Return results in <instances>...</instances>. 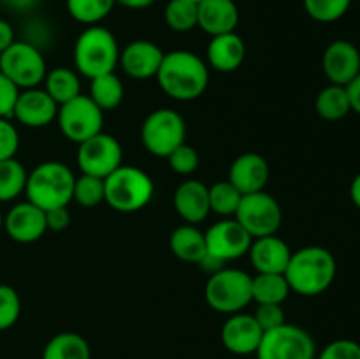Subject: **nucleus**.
<instances>
[{
	"label": "nucleus",
	"mask_w": 360,
	"mask_h": 359,
	"mask_svg": "<svg viewBox=\"0 0 360 359\" xmlns=\"http://www.w3.org/2000/svg\"><path fill=\"white\" fill-rule=\"evenodd\" d=\"M56 120H58L63 136L74 143L81 144L83 141L102 132L104 111L88 95L79 94L72 101L58 106Z\"/></svg>",
	"instance_id": "10"
},
{
	"label": "nucleus",
	"mask_w": 360,
	"mask_h": 359,
	"mask_svg": "<svg viewBox=\"0 0 360 359\" xmlns=\"http://www.w3.org/2000/svg\"><path fill=\"white\" fill-rule=\"evenodd\" d=\"M164 18L171 30L190 32L197 27V4L190 0H169Z\"/></svg>",
	"instance_id": "33"
},
{
	"label": "nucleus",
	"mask_w": 360,
	"mask_h": 359,
	"mask_svg": "<svg viewBox=\"0 0 360 359\" xmlns=\"http://www.w3.org/2000/svg\"><path fill=\"white\" fill-rule=\"evenodd\" d=\"M115 2L123 7H129V9H146V7H150L157 0H115Z\"/></svg>",
	"instance_id": "46"
},
{
	"label": "nucleus",
	"mask_w": 360,
	"mask_h": 359,
	"mask_svg": "<svg viewBox=\"0 0 360 359\" xmlns=\"http://www.w3.org/2000/svg\"><path fill=\"white\" fill-rule=\"evenodd\" d=\"M241 197L243 194L229 180L218 182L210 187V208L211 211L221 215V217L236 215L239 203H241Z\"/></svg>",
	"instance_id": "32"
},
{
	"label": "nucleus",
	"mask_w": 360,
	"mask_h": 359,
	"mask_svg": "<svg viewBox=\"0 0 360 359\" xmlns=\"http://www.w3.org/2000/svg\"><path fill=\"white\" fill-rule=\"evenodd\" d=\"M115 0H67V11L83 25H97L115 7Z\"/></svg>",
	"instance_id": "31"
},
{
	"label": "nucleus",
	"mask_w": 360,
	"mask_h": 359,
	"mask_svg": "<svg viewBox=\"0 0 360 359\" xmlns=\"http://www.w3.org/2000/svg\"><path fill=\"white\" fill-rule=\"evenodd\" d=\"M204 296L214 312L227 315L238 313L253 301L252 277L243 270L224 267L214 275H210Z\"/></svg>",
	"instance_id": "6"
},
{
	"label": "nucleus",
	"mask_w": 360,
	"mask_h": 359,
	"mask_svg": "<svg viewBox=\"0 0 360 359\" xmlns=\"http://www.w3.org/2000/svg\"><path fill=\"white\" fill-rule=\"evenodd\" d=\"M262 336V327L248 313H232L221 326V344L236 355L255 354Z\"/></svg>",
	"instance_id": "14"
},
{
	"label": "nucleus",
	"mask_w": 360,
	"mask_h": 359,
	"mask_svg": "<svg viewBox=\"0 0 360 359\" xmlns=\"http://www.w3.org/2000/svg\"><path fill=\"white\" fill-rule=\"evenodd\" d=\"M229 182L245 196V194L260 192L269 182V164L259 153H243L232 162L229 169Z\"/></svg>",
	"instance_id": "19"
},
{
	"label": "nucleus",
	"mask_w": 360,
	"mask_h": 359,
	"mask_svg": "<svg viewBox=\"0 0 360 359\" xmlns=\"http://www.w3.org/2000/svg\"><path fill=\"white\" fill-rule=\"evenodd\" d=\"M253 317L259 322V326L262 327L264 333L285 324V312L281 305H259Z\"/></svg>",
	"instance_id": "40"
},
{
	"label": "nucleus",
	"mask_w": 360,
	"mask_h": 359,
	"mask_svg": "<svg viewBox=\"0 0 360 359\" xmlns=\"http://www.w3.org/2000/svg\"><path fill=\"white\" fill-rule=\"evenodd\" d=\"M18 95H20V88L0 73V118H13Z\"/></svg>",
	"instance_id": "41"
},
{
	"label": "nucleus",
	"mask_w": 360,
	"mask_h": 359,
	"mask_svg": "<svg viewBox=\"0 0 360 359\" xmlns=\"http://www.w3.org/2000/svg\"><path fill=\"white\" fill-rule=\"evenodd\" d=\"M70 224V213L67 210V206L62 208H53V210L46 211V225H48L49 231H63V229L69 227Z\"/></svg>",
	"instance_id": "42"
},
{
	"label": "nucleus",
	"mask_w": 360,
	"mask_h": 359,
	"mask_svg": "<svg viewBox=\"0 0 360 359\" xmlns=\"http://www.w3.org/2000/svg\"><path fill=\"white\" fill-rule=\"evenodd\" d=\"M169 165L174 172L181 176H188L192 172L197 171L199 168V153H197L195 148H192L190 144L183 143L181 146L176 148L171 155L167 157Z\"/></svg>",
	"instance_id": "37"
},
{
	"label": "nucleus",
	"mask_w": 360,
	"mask_h": 359,
	"mask_svg": "<svg viewBox=\"0 0 360 359\" xmlns=\"http://www.w3.org/2000/svg\"><path fill=\"white\" fill-rule=\"evenodd\" d=\"M350 197H352V203L360 210V172L352 180V185H350Z\"/></svg>",
	"instance_id": "47"
},
{
	"label": "nucleus",
	"mask_w": 360,
	"mask_h": 359,
	"mask_svg": "<svg viewBox=\"0 0 360 359\" xmlns=\"http://www.w3.org/2000/svg\"><path fill=\"white\" fill-rule=\"evenodd\" d=\"M21 313V299L16 289L0 285V331H6L18 322Z\"/></svg>",
	"instance_id": "36"
},
{
	"label": "nucleus",
	"mask_w": 360,
	"mask_h": 359,
	"mask_svg": "<svg viewBox=\"0 0 360 359\" xmlns=\"http://www.w3.org/2000/svg\"><path fill=\"white\" fill-rule=\"evenodd\" d=\"M250 259L259 273H280L283 275L290 260L292 250L287 243L276 234L255 238L250 246Z\"/></svg>",
	"instance_id": "22"
},
{
	"label": "nucleus",
	"mask_w": 360,
	"mask_h": 359,
	"mask_svg": "<svg viewBox=\"0 0 360 359\" xmlns=\"http://www.w3.org/2000/svg\"><path fill=\"white\" fill-rule=\"evenodd\" d=\"M309 18L320 23H333L348 13L352 0H302Z\"/></svg>",
	"instance_id": "35"
},
{
	"label": "nucleus",
	"mask_w": 360,
	"mask_h": 359,
	"mask_svg": "<svg viewBox=\"0 0 360 359\" xmlns=\"http://www.w3.org/2000/svg\"><path fill=\"white\" fill-rule=\"evenodd\" d=\"M4 229V215H2V211H0V231H2Z\"/></svg>",
	"instance_id": "49"
},
{
	"label": "nucleus",
	"mask_w": 360,
	"mask_h": 359,
	"mask_svg": "<svg viewBox=\"0 0 360 359\" xmlns=\"http://www.w3.org/2000/svg\"><path fill=\"white\" fill-rule=\"evenodd\" d=\"M4 2H6L9 7H13V9L25 11V9H30V7H34L37 0H4Z\"/></svg>",
	"instance_id": "48"
},
{
	"label": "nucleus",
	"mask_w": 360,
	"mask_h": 359,
	"mask_svg": "<svg viewBox=\"0 0 360 359\" xmlns=\"http://www.w3.org/2000/svg\"><path fill=\"white\" fill-rule=\"evenodd\" d=\"M125 95L122 80L115 73L102 74V76L90 80V95L88 97L102 109V111H112L118 108Z\"/></svg>",
	"instance_id": "28"
},
{
	"label": "nucleus",
	"mask_w": 360,
	"mask_h": 359,
	"mask_svg": "<svg viewBox=\"0 0 360 359\" xmlns=\"http://www.w3.org/2000/svg\"><path fill=\"white\" fill-rule=\"evenodd\" d=\"M20 148V136L9 118H0V160H7L16 155Z\"/></svg>",
	"instance_id": "39"
},
{
	"label": "nucleus",
	"mask_w": 360,
	"mask_h": 359,
	"mask_svg": "<svg viewBox=\"0 0 360 359\" xmlns=\"http://www.w3.org/2000/svg\"><path fill=\"white\" fill-rule=\"evenodd\" d=\"M58 115V104L49 97V94L41 88L20 90L18 101L14 104L13 118L21 125L30 129H41L49 125Z\"/></svg>",
	"instance_id": "17"
},
{
	"label": "nucleus",
	"mask_w": 360,
	"mask_h": 359,
	"mask_svg": "<svg viewBox=\"0 0 360 359\" xmlns=\"http://www.w3.org/2000/svg\"><path fill=\"white\" fill-rule=\"evenodd\" d=\"M234 217L253 239L276 234L283 220L280 203L264 190L245 194Z\"/></svg>",
	"instance_id": "11"
},
{
	"label": "nucleus",
	"mask_w": 360,
	"mask_h": 359,
	"mask_svg": "<svg viewBox=\"0 0 360 359\" xmlns=\"http://www.w3.org/2000/svg\"><path fill=\"white\" fill-rule=\"evenodd\" d=\"M169 243H171L172 253L179 260H185V263L197 264L207 252L204 232H200L193 224H185L176 227L172 231L171 241Z\"/></svg>",
	"instance_id": "24"
},
{
	"label": "nucleus",
	"mask_w": 360,
	"mask_h": 359,
	"mask_svg": "<svg viewBox=\"0 0 360 359\" xmlns=\"http://www.w3.org/2000/svg\"><path fill=\"white\" fill-rule=\"evenodd\" d=\"M155 77L165 95L181 102L200 97L210 83L206 62L186 49L165 53Z\"/></svg>",
	"instance_id": "1"
},
{
	"label": "nucleus",
	"mask_w": 360,
	"mask_h": 359,
	"mask_svg": "<svg viewBox=\"0 0 360 359\" xmlns=\"http://www.w3.org/2000/svg\"><path fill=\"white\" fill-rule=\"evenodd\" d=\"M315 109L323 120H329V122L345 118L352 111L347 87L330 83L329 87L320 90L315 99Z\"/></svg>",
	"instance_id": "27"
},
{
	"label": "nucleus",
	"mask_w": 360,
	"mask_h": 359,
	"mask_svg": "<svg viewBox=\"0 0 360 359\" xmlns=\"http://www.w3.org/2000/svg\"><path fill=\"white\" fill-rule=\"evenodd\" d=\"M190 2H195V4H199V2H200V0H190Z\"/></svg>",
	"instance_id": "50"
},
{
	"label": "nucleus",
	"mask_w": 360,
	"mask_h": 359,
	"mask_svg": "<svg viewBox=\"0 0 360 359\" xmlns=\"http://www.w3.org/2000/svg\"><path fill=\"white\" fill-rule=\"evenodd\" d=\"M28 172L16 158L0 160V203H9L25 192Z\"/></svg>",
	"instance_id": "30"
},
{
	"label": "nucleus",
	"mask_w": 360,
	"mask_h": 359,
	"mask_svg": "<svg viewBox=\"0 0 360 359\" xmlns=\"http://www.w3.org/2000/svg\"><path fill=\"white\" fill-rule=\"evenodd\" d=\"M246 46L236 32L211 37L207 46V62L218 73H234L245 62Z\"/></svg>",
	"instance_id": "23"
},
{
	"label": "nucleus",
	"mask_w": 360,
	"mask_h": 359,
	"mask_svg": "<svg viewBox=\"0 0 360 359\" xmlns=\"http://www.w3.org/2000/svg\"><path fill=\"white\" fill-rule=\"evenodd\" d=\"M0 73L9 77L20 90L37 88L44 81L46 60L41 49L28 41H14L0 53Z\"/></svg>",
	"instance_id": "8"
},
{
	"label": "nucleus",
	"mask_w": 360,
	"mask_h": 359,
	"mask_svg": "<svg viewBox=\"0 0 360 359\" xmlns=\"http://www.w3.org/2000/svg\"><path fill=\"white\" fill-rule=\"evenodd\" d=\"M322 69L330 83L347 87L360 74V53L357 46L345 39L330 42L323 51Z\"/></svg>",
	"instance_id": "16"
},
{
	"label": "nucleus",
	"mask_w": 360,
	"mask_h": 359,
	"mask_svg": "<svg viewBox=\"0 0 360 359\" xmlns=\"http://www.w3.org/2000/svg\"><path fill=\"white\" fill-rule=\"evenodd\" d=\"M206 248L211 256L224 263L234 260L248 253L253 238L236 218H225L211 225L206 232Z\"/></svg>",
	"instance_id": "13"
},
{
	"label": "nucleus",
	"mask_w": 360,
	"mask_h": 359,
	"mask_svg": "<svg viewBox=\"0 0 360 359\" xmlns=\"http://www.w3.org/2000/svg\"><path fill=\"white\" fill-rule=\"evenodd\" d=\"M74 182L76 176L62 162H42L28 172L25 194L27 201L48 211L53 208H62L72 201Z\"/></svg>",
	"instance_id": "3"
},
{
	"label": "nucleus",
	"mask_w": 360,
	"mask_h": 359,
	"mask_svg": "<svg viewBox=\"0 0 360 359\" xmlns=\"http://www.w3.org/2000/svg\"><path fill=\"white\" fill-rule=\"evenodd\" d=\"M316 359H360V344L354 340H334L322 348Z\"/></svg>",
	"instance_id": "38"
},
{
	"label": "nucleus",
	"mask_w": 360,
	"mask_h": 359,
	"mask_svg": "<svg viewBox=\"0 0 360 359\" xmlns=\"http://www.w3.org/2000/svg\"><path fill=\"white\" fill-rule=\"evenodd\" d=\"M120 63L118 41L111 30L91 25L79 34L74 44V65L88 80L115 73Z\"/></svg>",
	"instance_id": "4"
},
{
	"label": "nucleus",
	"mask_w": 360,
	"mask_h": 359,
	"mask_svg": "<svg viewBox=\"0 0 360 359\" xmlns=\"http://www.w3.org/2000/svg\"><path fill=\"white\" fill-rule=\"evenodd\" d=\"M197 264H199V266H200V270L207 271V273H210V275H214V273H217V271L224 270V267H225L224 260H220V259H218V257L211 256L210 252H206V256H204L202 259H200Z\"/></svg>",
	"instance_id": "45"
},
{
	"label": "nucleus",
	"mask_w": 360,
	"mask_h": 359,
	"mask_svg": "<svg viewBox=\"0 0 360 359\" xmlns=\"http://www.w3.org/2000/svg\"><path fill=\"white\" fill-rule=\"evenodd\" d=\"M336 271L338 264L330 250L313 245L292 252L283 275L292 292L313 298L323 294L333 285Z\"/></svg>",
	"instance_id": "2"
},
{
	"label": "nucleus",
	"mask_w": 360,
	"mask_h": 359,
	"mask_svg": "<svg viewBox=\"0 0 360 359\" xmlns=\"http://www.w3.org/2000/svg\"><path fill=\"white\" fill-rule=\"evenodd\" d=\"M186 125L183 116L174 109H155L141 127V141L151 155L167 158L185 143Z\"/></svg>",
	"instance_id": "7"
},
{
	"label": "nucleus",
	"mask_w": 360,
	"mask_h": 359,
	"mask_svg": "<svg viewBox=\"0 0 360 359\" xmlns=\"http://www.w3.org/2000/svg\"><path fill=\"white\" fill-rule=\"evenodd\" d=\"M105 187L104 180L97 178V176L81 175L74 182V192L72 201L84 208H95L104 201Z\"/></svg>",
	"instance_id": "34"
},
{
	"label": "nucleus",
	"mask_w": 360,
	"mask_h": 359,
	"mask_svg": "<svg viewBox=\"0 0 360 359\" xmlns=\"http://www.w3.org/2000/svg\"><path fill=\"white\" fill-rule=\"evenodd\" d=\"M255 355L257 359H315L316 347L308 331L285 322L264 333Z\"/></svg>",
	"instance_id": "9"
},
{
	"label": "nucleus",
	"mask_w": 360,
	"mask_h": 359,
	"mask_svg": "<svg viewBox=\"0 0 360 359\" xmlns=\"http://www.w3.org/2000/svg\"><path fill=\"white\" fill-rule=\"evenodd\" d=\"M290 292L285 275L259 273L252 277V299L259 305H281Z\"/></svg>",
	"instance_id": "25"
},
{
	"label": "nucleus",
	"mask_w": 360,
	"mask_h": 359,
	"mask_svg": "<svg viewBox=\"0 0 360 359\" xmlns=\"http://www.w3.org/2000/svg\"><path fill=\"white\" fill-rule=\"evenodd\" d=\"M172 204L186 224H199L211 211L210 189L199 180H186L176 189Z\"/></svg>",
	"instance_id": "21"
},
{
	"label": "nucleus",
	"mask_w": 360,
	"mask_h": 359,
	"mask_svg": "<svg viewBox=\"0 0 360 359\" xmlns=\"http://www.w3.org/2000/svg\"><path fill=\"white\" fill-rule=\"evenodd\" d=\"M46 88L49 97L56 102V104H65V102L72 101L74 97L81 94V81L74 70L67 69V67H56L51 73L46 74L44 77Z\"/></svg>",
	"instance_id": "29"
},
{
	"label": "nucleus",
	"mask_w": 360,
	"mask_h": 359,
	"mask_svg": "<svg viewBox=\"0 0 360 359\" xmlns=\"http://www.w3.org/2000/svg\"><path fill=\"white\" fill-rule=\"evenodd\" d=\"M123 150L120 141L111 134L98 132L97 136L83 141L77 150V165L83 175L108 178L122 165Z\"/></svg>",
	"instance_id": "12"
},
{
	"label": "nucleus",
	"mask_w": 360,
	"mask_h": 359,
	"mask_svg": "<svg viewBox=\"0 0 360 359\" xmlns=\"http://www.w3.org/2000/svg\"><path fill=\"white\" fill-rule=\"evenodd\" d=\"M42 359H91V351L81 334L58 333L46 344Z\"/></svg>",
	"instance_id": "26"
},
{
	"label": "nucleus",
	"mask_w": 360,
	"mask_h": 359,
	"mask_svg": "<svg viewBox=\"0 0 360 359\" xmlns=\"http://www.w3.org/2000/svg\"><path fill=\"white\" fill-rule=\"evenodd\" d=\"M4 229L11 239L18 243H34L48 231L46 211L32 204L30 201L14 204L4 217Z\"/></svg>",
	"instance_id": "15"
},
{
	"label": "nucleus",
	"mask_w": 360,
	"mask_h": 359,
	"mask_svg": "<svg viewBox=\"0 0 360 359\" xmlns=\"http://www.w3.org/2000/svg\"><path fill=\"white\" fill-rule=\"evenodd\" d=\"M239 9L234 0H200L197 4V27L211 37L236 32Z\"/></svg>",
	"instance_id": "20"
},
{
	"label": "nucleus",
	"mask_w": 360,
	"mask_h": 359,
	"mask_svg": "<svg viewBox=\"0 0 360 359\" xmlns=\"http://www.w3.org/2000/svg\"><path fill=\"white\" fill-rule=\"evenodd\" d=\"M104 201L120 213H134L146 206L155 192L150 175L134 165L122 164L104 178Z\"/></svg>",
	"instance_id": "5"
},
{
	"label": "nucleus",
	"mask_w": 360,
	"mask_h": 359,
	"mask_svg": "<svg viewBox=\"0 0 360 359\" xmlns=\"http://www.w3.org/2000/svg\"><path fill=\"white\" fill-rule=\"evenodd\" d=\"M347 92H348V99H350L352 111H355L357 115H360V74L359 76H355L354 80L347 84Z\"/></svg>",
	"instance_id": "43"
},
{
	"label": "nucleus",
	"mask_w": 360,
	"mask_h": 359,
	"mask_svg": "<svg viewBox=\"0 0 360 359\" xmlns=\"http://www.w3.org/2000/svg\"><path fill=\"white\" fill-rule=\"evenodd\" d=\"M14 41H16V37H14V28L11 27L9 21L0 18V53L6 51Z\"/></svg>",
	"instance_id": "44"
},
{
	"label": "nucleus",
	"mask_w": 360,
	"mask_h": 359,
	"mask_svg": "<svg viewBox=\"0 0 360 359\" xmlns=\"http://www.w3.org/2000/svg\"><path fill=\"white\" fill-rule=\"evenodd\" d=\"M164 55L165 53L155 42L139 39L127 44V48L120 53V63L134 80H150L157 76Z\"/></svg>",
	"instance_id": "18"
}]
</instances>
